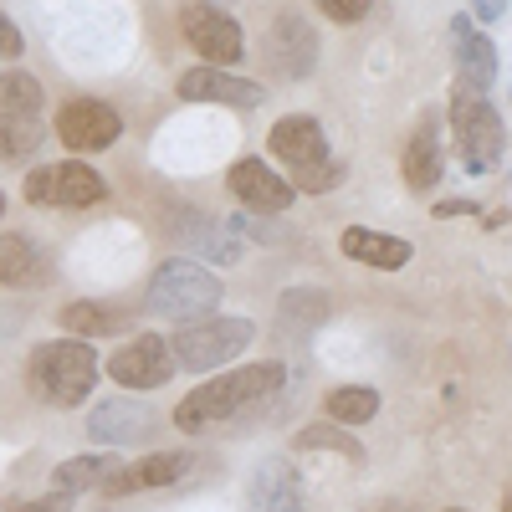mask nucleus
I'll return each instance as SVG.
<instances>
[{
  "label": "nucleus",
  "instance_id": "obj_1",
  "mask_svg": "<svg viewBox=\"0 0 512 512\" xmlns=\"http://www.w3.org/2000/svg\"><path fill=\"white\" fill-rule=\"evenodd\" d=\"M272 390H282V364H241L221 379L200 384V390H190L180 405H175V425L180 431H210V425H226L236 420L241 410L262 405Z\"/></svg>",
  "mask_w": 512,
  "mask_h": 512
},
{
  "label": "nucleus",
  "instance_id": "obj_2",
  "mask_svg": "<svg viewBox=\"0 0 512 512\" xmlns=\"http://www.w3.org/2000/svg\"><path fill=\"white\" fill-rule=\"evenodd\" d=\"M26 384L41 405H57V410H72L93 395L98 384V354L88 349V338H52L41 344L26 364Z\"/></svg>",
  "mask_w": 512,
  "mask_h": 512
},
{
  "label": "nucleus",
  "instance_id": "obj_3",
  "mask_svg": "<svg viewBox=\"0 0 512 512\" xmlns=\"http://www.w3.org/2000/svg\"><path fill=\"white\" fill-rule=\"evenodd\" d=\"M210 308H221V277L190 262V256H169L149 282V313L175 318V323H195Z\"/></svg>",
  "mask_w": 512,
  "mask_h": 512
},
{
  "label": "nucleus",
  "instance_id": "obj_4",
  "mask_svg": "<svg viewBox=\"0 0 512 512\" xmlns=\"http://www.w3.org/2000/svg\"><path fill=\"white\" fill-rule=\"evenodd\" d=\"M451 128H456V144H461V159H466V169H492L497 159H502V118H497V108L487 103V93H477V88H456V98H451Z\"/></svg>",
  "mask_w": 512,
  "mask_h": 512
},
{
  "label": "nucleus",
  "instance_id": "obj_5",
  "mask_svg": "<svg viewBox=\"0 0 512 512\" xmlns=\"http://www.w3.org/2000/svg\"><path fill=\"white\" fill-rule=\"evenodd\" d=\"M251 333L256 328L246 318H195V323H180L169 349H175L180 369H216L251 344Z\"/></svg>",
  "mask_w": 512,
  "mask_h": 512
},
{
  "label": "nucleus",
  "instance_id": "obj_6",
  "mask_svg": "<svg viewBox=\"0 0 512 512\" xmlns=\"http://www.w3.org/2000/svg\"><path fill=\"white\" fill-rule=\"evenodd\" d=\"M180 31L210 67H231L241 57V47H246L241 21H231L226 6H205V0H195V6L180 11Z\"/></svg>",
  "mask_w": 512,
  "mask_h": 512
},
{
  "label": "nucleus",
  "instance_id": "obj_7",
  "mask_svg": "<svg viewBox=\"0 0 512 512\" xmlns=\"http://www.w3.org/2000/svg\"><path fill=\"white\" fill-rule=\"evenodd\" d=\"M108 195L103 175L88 164H52V169H31L26 180V200L31 205H62V210H77V205H98Z\"/></svg>",
  "mask_w": 512,
  "mask_h": 512
},
{
  "label": "nucleus",
  "instance_id": "obj_8",
  "mask_svg": "<svg viewBox=\"0 0 512 512\" xmlns=\"http://www.w3.org/2000/svg\"><path fill=\"white\" fill-rule=\"evenodd\" d=\"M118 134H123V118H118L113 103L72 98V103H62V113H57V139H62L67 149H77V154H98V149L118 144Z\"/></svg>",
  "mask_w": 512,
  "mask_h": 512
},
{
  "label": "nucleus",
  "instance_id": "obj_9",
  "mask_svg": "<svg viewBox=\"0 0 512 512\" xmlns=\"http://www.w3.org/2000/svg\"><path fill=\"white\" fill-rule=\"evenodd\" d=\"M108 374L123 390H159V384L175 374V349H169V338H159V333H139L134 344L108 359Z\"/></svg>",
  "mask_w": 512,
  "mask_h": 512
},
{
  "label": "nucleus",
  "instance_id": "obj_10",
  "mask_svg": "<svg viewBox=\"0 0 512 512\" xmlns=\"http://www.w3.org/2000/svg\"><path fill=\"white\" fill-rule=\"evenodd\" d=\"M267 62L277 77L297 82V77H308L313 62H318V31L297 16V11H282L267 31Z\"/></svg>",
  "mask_w": 512,
  "mask_h": 512
},
{
  "label": "nucleus",
  "instance_id": "obj_11",
  "mask_svg": "<svg viewBox=\"0 0 512 512\" xmlns=\"http://www.w3.org/2000/svg\"><path fill=\"white\" fill-rule=\"evenodd\" d=\"M175 88H180L185 103H226V108H262L267 103L262 82L236 77L231 67H195L175 82Z\"/></svg>",
  "mask_w": 512,
  "mask_h": 512
},
{
  "label": "nucleus",
  "instance_id": "obj_12",
  "mask_svg": "<svg viewBox=\"0 0 512 512\" xmlns=\"http://www.w3.org/2000/svg\"><path fill=\"white\" fill-rule=\"evenodd\" d=\"M272 154L292 164V175H313V169L328 164V139H323V123L308 113H287L272 128Z\"/></svg>",
  "mask_w": 512,
  "mask_h": 512
},
{
  "label": "nucleus",
  "instance_id": "obj_13",
  "mask_svg": "<svg viewBox=\"0 0 512 512\" xmlns=\"http://www.w3.org/2000/svg\"><path fill=\"white\" fill-rule=\"evenodd\" d=\"M195 466L190 451H154L134 466H118V472L103 482L108 497H128V492H149V487H169V482H180L185 472Z\"/></svg>",
  "mask_w": 512,
  "mask_h": 512
},
{
  "label": "nucleus",
  "instance_id": "obj_14",
  "mask_svg": "<svg viewBox=\"0 0 512 512\" xmlns=\"http://www.w3.org/2000/svg\"><path fill=\"white\" fill-rule=\"evenodd\" d=\"M226 185H231L236 200L251 205V210H287V205L297 200V190H292L282 175H272L267 159H236L231 175H226Z\"/></svg>",
  "mask_w": 512,
  "mask_h": 512
},
{
  "label": "nucleus",
  "instance_id": "obj_15",
  "mask_svg": "<svg viewBox=\"0 0 512 512\" xmlns=\"http://www.w3.org/2000/svg\"><path fill=\"white\" fill-rule=\"evenodd\" d=\"M251 512H308L303 482H297V472L282 456L256 466V477H251Z\"/></svg>",
  "mask_w": 512,
  "mask_h": 512
},
{
  "label": "nucleus",
  "instance_id": "obj_16",
  "mask_svg": "<svg viewBox=\"0 0 512 512\" xmlns=\"http://www.w3.org/2000/svg\"><path fill=\"white\" fill-rule=\"evenodd\" d=\"M149 425H154L149 405H139V400H103L88 415V436L103 441V446H128V441H144Z\"/></svg>",
  "mask_w": 512,
  "mask_h": 512
},
{
  "label": "nucleus",
  "instance_id": "obj_17",
  "mask_svg": "<svg viewBox=\"0 0 512 512\" xmlns=\"http://www.w3.org/2000/svg\"><path fill=\"white\" fill-rule=\"evenodd\" d=\"M52 256L31 236H0V287H47Z\"/></svg>",
  "mask_w": 512,
  "mask_h": 512
},
{
  "label": "nucleus",
  "instance_id": "obj_18",
  "mask_svg": "<svg viewBox=\"0 0 512 512\" xmlns=\"http://www.w3.org/2000/svg\"><path fill=\"white\" fill-rule=\"evenodd\" d=\"M338 251H344L349 262H359V267H374V272H400L410 262V241L379 236V231H364V226L338 236Z\"/></svg>",
  "mask_w": 512,
  "mask_h": 512
},
{
  "label": "nucleus",
  "instance_id": "obj_19",
  "mask_svg": "<svg viewBox=\"0 0 512 512\" xmlns=\"http://www.w3.org/2000/svg\"><path fill=\"white\" fill-rule=\"evenodd\" d=\"M456 57H461V77H466V88H477V93H487L492 88V77H497V47L482 36V31H472V21H456Z\"/></svg>",
  "mask_w": 512,
  "mask_h": 512
},
{
  "label": "nucleus",
  "instance_id": "obj_20",
  "mask_svg": "<svg viewBox=\"0 0 512 512\" xmlns=\"http://www.w3.org/2000/svg\"><path fill=\"white\" fill-rule=\"evenodd\" d=\"M405 185L410 190H436L441 185V139L436 123H420L405 144Z\"/></svg>",
  "mask_w": 512,
  "mask_h": 512
},
{
  "label": "nucleus",
  "instance_id": "obj_21",
  "mask_svg": "<svg viewBox=\"0 0 512 512\" xmlns=\"http://www.w3.org/2000/svg\"><path fill=\"white\" fill-rule=\"evenodd\" d=\"M118 456H72V461H62L57 472H52V492H67V497H77V492H88V487H103L113 472H118Z\"/></svg>",
  "mask_w": 512,
  "mask_h": 512
},
{
  "label": "nucleus",
  "instance_id": "obj_22",
  "mask_svg": "<svg viewBox=\"0 0 512 512\" xmlns=\"http://www.w3.org/2000/svg\"><path fill=\"white\" fill-rule=\"evenodd\" d=\"M128 323V313H118V308H103V303H67L62 308V328L72 333V338H103V333H123Z\"/></svg>",
  "mask_w": 512,
  "mask_h": 512
},
{
  "label": "nucleus",
  "instance_id": "obj_23",
  "mask_svg": "<svg viewBox=\"0 0 512 512\" xmlns=\"http://www.w3.org/2000/svg\"><path fill=\"white\" fill-rule=\"evenodd\" d=\"M169 231H180V236L200 241L210 262H236V256H241V241H236L226 226H216V221L195 216V210H185V216H180V226H169Z\"/></svg>",
  "mask_w": 512,
  "mask_h": 512
},
{
  "label": "nucleus",
  "instance_id": "obj_24",
  "mask_svg": "<svg viewBox=\"0 0 512 512\" xmlns=\"http://www.w3.org/2000/svg\"><path fill=\"white\" fill-rule=\"evenodd\" d=\"M41 149V128L36 118H21V113H0V164H21Z\"/></svg>",
  "mask_w": 512,
  "mask_h": 512
},
{
  "label": "nucleus",
  "instance_id": "obj_25",
  "mask_svg": "<svg viewBox=\"0 0 512 512\" xmlns=\"http://www.w3.org/2000/svg\"><path fill=\"white\" fill-rule=\"evenodd\" d=\"M41 82L31 77V72H21V67H11V72H0V113H21V118H36L41 113Z\"/></svg>",
  "mask_w": 512,
  "mask_h": 512
},
{
  "label": "nucleus",
  "instance_id": "obj_26",
  "mask_svg": "<svg viewBox=\"0 0 512 512\" xmlns=\"http://www.w3.org/2000/svg\"><path fill=\"white\" fill-rule=\"evenodd\" d=\"M374 410H379V395L369 384H344V390L328 395V415L344 425H364V420H374Z\"/></svg>",
  "mask_w": 512,
  "mask_h": 512
},
{
  "label": "nucleus",
  "instance_id": "obj_27",
  "mask_svg": "<svg viewBox=\"0 0 512 512\" xmlns=\"http://www.w3.org/2000/svg\"><path fill=\"white\" fill-rule=\"evenodd\" d=\"M297 446H303V451H318V446H328V451L349 456V461H364L359 441H354V436H344V431H333V425H308V431L297 436Z\"/></svg>",
  "mask_w": 512,
  "mask_h": 512
},
{
  "label": "nucleus",
  "instance_id": "obj_28",
  "mask_svg": "<svg viewBox=\"0 0 512 512\" xmlns=\"http://www.w3.org/2000/svg\"><path fill=\"white\" fill-rule=\"evenodd\" d=\"M282 318H292V323H323L328 318V292H287L282 297Z\"/></svg>",
  "mask_w": 512,
  "mask_h": 512
},
{
  "label": "nucleus",
  "instance_id": "obj_29",
  "mask_svg": "<svg viewBox=\"0 0 512 512\" xmlns=\"http://www.w3.org/2000/svg\"><path fill=\"white\" fill-rule=\"evenodd\" d=\"M349 175V164H338V159H328L323 169H313V175H292L287 185L292 190H303V195H323V190H333L338 180H344Z\"/></svg>",
  "mask_w": 512,
  "mask_h": 512
},
{
  "label": "nucleus",
  "instance_id": "obj_30",
  "mask_svg": "<svg viewBox=\"0 0 512 512\" xmlns=\"http://www.w3.org/2000/svg\"><path fill=\"white\" fill-rule=\"evenodd\" d=\"M318 11H323L328 21H344V26H354V21H364L369 0H318Z\"/></svg>",
  "mask_w": 512,
  "mask_h": 512
},
{
  "label": "nucleus",
  "instance_id": "obj_31",
  "mask_svg": "<svg viewBox=\"0 0 512 512\" xmlns=\"http://www.w3.org/2000/svg\"><path fill=\"white\" fill-rule=\"evenodd\" d=\"M11 512H72V497L67 492H47L36 502H11Z\"/></svg>",
  "mask_w": 512,
  "mask_h": 512
},
{
  "label": "nucleus",
  "instance_id": "obj_32",
  "mask_svg": "<svg viewBox=\"0 0 512 512\" xmlns=\"http://www.w3.org/2000/svg\"><path fill=\"white\" fill-rule=\"evenodd\" d=\"M0 57H6V62H11V57H21V31H16L6 16H0Z\"/></svg>",
  "mask_w": 512,
  "mask_h": 512
},
{
  "label": "nucleus",
  "instance_id": "obj_33",
  "mask_svg": "<svg viewBox=\"0 0 512 512\" xmlns=\"http://www.w3.org/2000/svg\"><path fill=\"white\" fill-rule=\"evenodd\" d=\"M466 210H477V205H472V200H446L441 216H466Z\"/></svg>",
  "mask_w": 512,
  "mask_h": 512
},
{
  "label": "nucleus",
  "instance_id": "obj_34",
  "mask_svg": "<svg viewBox=\"0 0 512 512\" xmlns=\"http://www.w3.org/2000/svg\"><path fill=\"white\" fill-rule=\"evenodd\" d=\"M205 6H231V0H205Z\"/></svg>",
  "mask_w": 512,
  "mask_h": 512
},
{
  "label": "nucleus",
  "instance_id": "obj_35",
  "mask_svg": "<svg viewBox=\"0 0 512 512\" xmlns=\"http://www.w3.org/2000/svg\"><path fill=\"white\" fill-rule=\"evenodd\" d=\"M502 512H512V492H507V502H502Z\"/></svg>",
  "mask_w": 512,
  "mask_h": 512
},
{
  "label": "nucleus",
  "instance_id": "obj_36",
  "mask_svg": "<svg viewBox=\"0 0 512 512\" xmlns=\"http://www.w3.org/2000/svg\"><path fill=\"white\" fill-rule=\"evenodd\" d=\"M0 216H6V195H0Z\"/></svg>",
  "mask_w": 512,
  "mask_h": 512
},
{
  "label": "nucleus",
  "instance_id": "obj_37",
  "mask_svg": "<svg viewBox=\"0 0 512 512\" xmlns=\"http://www.w3.org/2000/svg\"><path fill=\"white\" fill-rule=\"evenodd\" d=\"M384 512H405V507H384Z\"/></svg>",
  "mask_w": 512,
  "mask_h": 512
},
{
  "label": "nucleus",
  "instance_id": "obj_38",
  "mask_svg": "<svg viewBox=\"0 0 512 512\" xmlns=\"http://www.w3.org/2000/svg\"><path fill=\"white\" fill-rule=\"evenodd\" d=\"M446 512H461V507H446Z\"/></svg>",
  "mask_w": 512,
  "mask_h": 512
}]
</instances>
